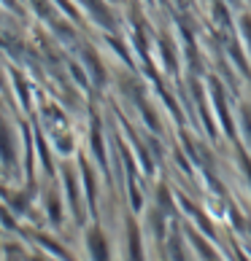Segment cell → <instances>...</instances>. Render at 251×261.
I'll use <instances>...</instances> for the list:
<instances>
[{
	"instance_id": "6da1fadb",
	"label": "cell",
	"mask_w": 251,
	"mask_h": 261,
	"mask_svg": "<svg viewBox=\"0 0 251 261\" xmlns=\"http://www.w3.org/2000/svg\"><path fill=\"white\" fill-rule=\"evenodd\" d=\"M0 151H3V156L11 159V148H8V137H6V130L0 127Z\"/></svg>"
}]
</instances>
